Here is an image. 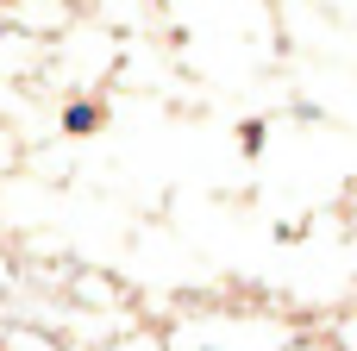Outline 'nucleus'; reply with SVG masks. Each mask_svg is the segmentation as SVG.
<instances>
[{
  "instance_id": "1",
  "label": "nucleus",
  "mask_w": 357,
  "mask_h": 351,
  "mask_svg": "<svg viewBox=\"0 0 357 351\" xmlns=\"http://www.w3.org/2000/svg\"><path fill=\"white\" fill-rule=\"evenodd\" d=\"M63 126H69V132H75V138H88V132H94V126H100V107H88V100H75V107H69V113H63Z\"/></svg>"
},
{
  "instance_id": "2",
  "label": "nucleus",
  "mask_w": 357,
  "mask_h": 351,
  "mask_svg": "<svg viewBox=\"0 0 357 351\" xmlns=\"http://www.w3.org/2000/svg\"><path fill=\"white\" fill-rule=\"evenodd\" d=\"M238 144H245V151H257V144H264V126H257V119H245V132H238Z\"/></svg>"
}]
</instances>
